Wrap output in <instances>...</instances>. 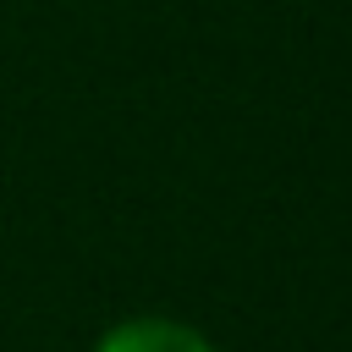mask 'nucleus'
<instances>
[{
    "label": "nucleus",
    "mask_w": 352,
    "mask_h": 352,
    "mask_svg": "<svg viewBox=\"0 0 352 352\" xmlns=\"http://www.w3.org/2000/svg\"><path fill=\"white\" fill-rule=\"evenodd\" d=\"M94 352H220L198 324H182L170 314H132L121 324H110Z\"/></svg>",
    "instance_id": "nucleus-1"
}]
</instances>
